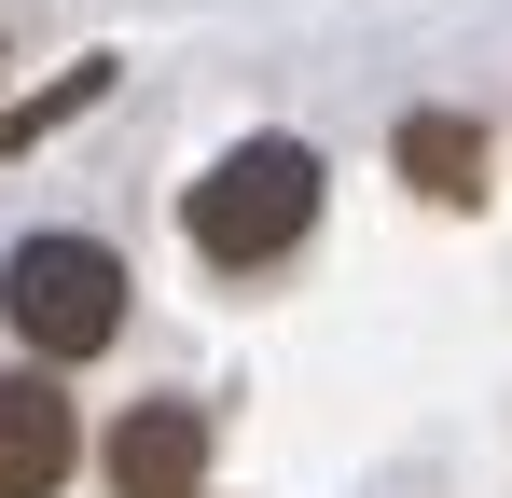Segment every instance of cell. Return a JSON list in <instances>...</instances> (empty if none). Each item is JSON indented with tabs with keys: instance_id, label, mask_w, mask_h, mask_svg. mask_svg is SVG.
Segmentation results:
<instances>
[{
	"instance_id": "6da1fadb",
	"label": "cell",
	"mask_w": 512,
	"mask_h": 498,
	"mask_svg": "<svg viewBox=\"0 0 512 498\" xmlns=\"http://www.w3.org/2000/svg\"><path fill=\"white\" fill-rule=\"evenodd\" d=\"M305 222H319V153H305V139H236V153L180 194V236L208 249L222 277H250V263H277V249H305Z\"/></svg>"
},
{
	"instance_id": "7a4b0ae2",
	"label": "cell",
	"mask_w": 512,
	"mask_h": 498,
	"mask_svg": "<svg viewBox=\"0 0 512 498\" xmlns=\"http://www.w3.org/2000/svg\"><path fill=\"white\" fill-rule=\"evenodd\" d=\"M0 319H14V346L56 374V360H97L111 332H125V249L111 236H28L14 263H0Z\"/></svg>"
},
{
	"instance_id": "3957f363",
	"label": "cell",
	"mask_w": 512,
	"mask_h": 498,
	"mask_svg": "<svg viewBox=\"0 0 512 498\" xmlns=\"http://www.w3.org/2000/svg\"><path fill=\"white\" fill-rule=\"evenodd\" d=\"M97 471H111V498H208V415L194 402H125Z\"/></svg>"
},
{
	"instance_id": "277c9868",
	"label": "cell",
	"mask_w": 512,
	"mask_h": 498,
	"mask_svg": "<svg viewBox=\"0 0 512 498\" xmlns=\"http://www.w3.org/2000/svg\"><path fill=\"white\" fill-rule=\"evenodd\" d=\"M84 471V415H70V388L28 360V374H0V498H56Z\"/></svg>"
},
{
	"instance_id": "5b68a950",
	"label": "cell",
	"mask_w": 512,
	"mask_h": 498,
	"mask_svg": "<svg viewBox=\"0 0 512 498\" xmlns=\"http://www.w3.org/2000/svg\"><path fill=\"white\" fill-rule=\"evenodd\" d=\"M402 180H416L429 208H485V125L471 111H402Z\"/></svg>"
},
{
	"instance_id": "8992f818",
	"label": "cell",
	"mask_w": 512,
	"mask_h": 498,
	"mask_svg": "<svg viewBox=\"0 0 512 498\" xmlns=\"http://www.w3.org/2000/svg\"><path fill=\"white\" fill-rule=\"evenodd\" d=\"M97 97H111V56H84V70L56 83V97H28V111H0V153H28V139H56V125H70V111H97Z\"/></svg>"
}]
</instances>
